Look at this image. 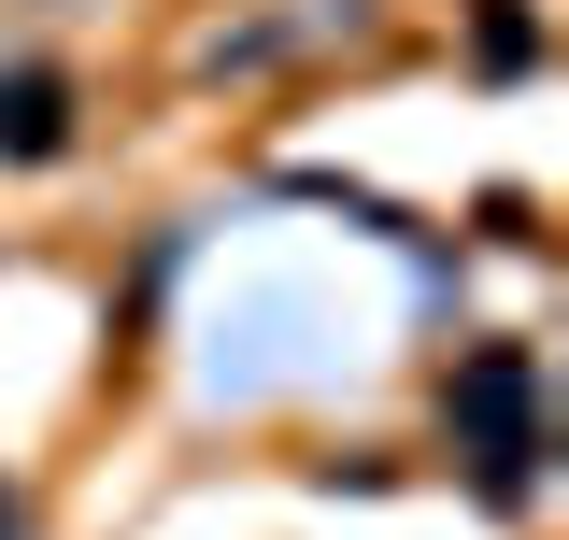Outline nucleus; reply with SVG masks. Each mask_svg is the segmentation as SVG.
<instances>
[{
  "instance_id": "1",
  "label": "nucleus",
  "mask_w": 569,
  "mask_h": 540,
  "mask_svg": "<svg viewBox=\"0 0 569 540\" xmlns=\"http://www.w3.org/2000/svg\"><path fill=\"white\" fill-rule=\"evenodd\" d=\"M456 427H470L485 483L512 498V483H527V456H541V370H527L512 341H485V356H470V384H456Z\"/></svg>"
},
{
  "instance_id": "2",
  "label": "nucleus",
  "mask_w": 569,
  "mask_h": 540,
  "mask_svg": "<svg viewBox=\"0 0 569 540\" xmlns=\"http://www.w3.org/2000/svg\"><path fill=\"white\" fill-rule=\"evenodd\" d=\"M58 129H71V86L58 71H14V86H0V142H14V157H58Z\"/></svg>"
}]
</instances>
